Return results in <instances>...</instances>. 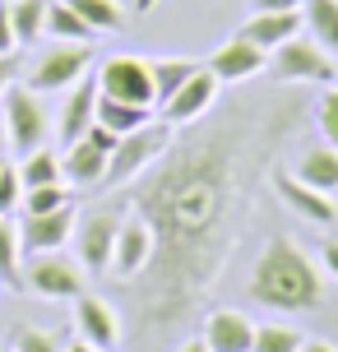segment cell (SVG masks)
Returning <instances> with one entry per match:
<instances>
[{"label":"cell","mask_w":338,"mask_h":352,"mask_svg":"<svg viewBox=\"0 0 338 352\" xmlns=\"http://www.w3.org/2000/svg\"><path fill=\"white\" fill-rule=\"evenodd\" d=\"M19 181H23V190H33V186H60V181H65L60 158H56L47 144L33 148V153H23V162H19Z\"/></svg>","instance_id":"cell-24"},{"label":"cell","mask_w":338,"mask_h":352,"mask_svg":"<svg viewBox=\"0 0 338 352\" xmlns=\"http://www.w3.org/2000/svg\"><path fill=\"white\" fill-rule=\"evenodd\" d=\"M98 88L121 102L153 107V60L144 56H107L98 65Z\"/></svg>","instance_id":"cell-9"},{"label":"cell","mask_w":338,"mask_h":352,"mask_svg":"<svg viewBox=\"0 0 338 352\" xmlns=\"http://www.w3.org/2000/svg\"><path fill=\"white\" fill-rule=\"evenodd\" d=\"M250 10L255 14H264V10H302V0H250Z\"/></svg>","instance_id":"cell-36"},{"label":"cell","mask_w":338,"mask_h":352,"mask_svg":"<svg viewBox=\"0 0 338 352\" xmlns=\"http://www.w3.org/2000/svg\"><path fill=\"white\" fill-rule=\"evenodd\" d=\"M199 338L209 343V352H250V343H255V320H250L246 311L218 306V311L204 316Z\"/></svg>","instance_id":"cell-15"},{"label":"cell","mask_w":338,"mask_h":352,"mask_svg":"<svg viewBox=\"0 0 338 352\" xmlns=\"http://www.w3.org/2000/svg\"><path fill=\"white\" fill-rule=\"evenodd\" d=\"M116 232H121L116 209H93L84 218H74V260L84 264V274H107L111 269Z\"/></svg>","instance_id":"cell-8"},{"label":"cell","mask_w":338,"mask_h":352,"mask_svg":"<svg viewBox=\"0 0 338 352\" xmlns=\"http://www.w3.org/2000/svg\"><path fill=\"white\" fill-rule=\"evenodd\" d=\"M269 70L278 84H338V65L315 37H287L283 47L269 52Z\"/></svg>","instance_id":"cell-5"},{"label":"cell","mask_w":338,"mask_h":352,"mask_svg":"<svg viewBox=\"0 0 338 352\" xmlns=\"http://www.w3.org/2000/svg\"><path fill=\"white\" fill-rule=\"evenodd\" d=\"M241 33H246L250 42H260L264 52H273V47H283L287 37L302 33V10H264V14L250 19Z\"/></svg>","instance_id":"cell-19"},{"label":"cell","mask_w":338,"mask_h":352,"mask_svg":"<svg viewBox=\"0 0 338 352\" xmlns=\"http://www.w3.org/2000/svg\"><path fill=\"white\" fill-rule=\"evenodd\" d=\"M107 148H98V144L84 135V140H74L70 148H65V158H60V172L70 176L74 186H84V190H93V186H102V176H107Z\"/></svg>","instance_id":"cell-18"},{"label":"cell","mask_w":338,"mask_h":352,"mask_svg":"<svg viewBox=\"0 0 338 352\" xmlns=\"http://www.w3.org/2000/svg\"><path fill=\"white\" fill-rule=\"evenodd\" d=\"M199 65L195 60H181V56H167V60H153V107H162L172 93H177Z\"/></svg>","instance_id":"cell-26"},{"label":"cell","mask_w":338,"mask_h":352,"mask_svg":"<svg viewBox=\"0 0 338 352\" xmlns=\"http://www.w3.org/2000/svg\"><path fill=\"white\" fill-rule=\"evenodd\" d=\"M172 130H177V125H167V121H158V116H153L148 125H139V130L121 135V140H116V148H111V158H107V176H102V186H107V190H121V186H130L139 172H148V167L167 153Z\"/></svg>","instance_id":"cell-3"},{"label":"cell","mask_w":338,"mask_h":352,"mask_svg":"<svg viewBox=\"0 0 338 352\" xmlns=\"http://www.w3.org/2000/svg\"><path fill=\"white\" fill-rule=\"evenodd\" d=\"M302 329H292V324H255L250 352H302Z\"/></svg>","instance_id":"cell-29"},{"label":"cell","mask_w":338,"mask_h":352,"mask_svg":"<svg viewBox=\"0 0 338 352\" xmlns=\"http://www.w3.org/2000/svg\"><path fill=\"white\" fill-rule=\"evenodd\" d=\"M148 121H153V107L121 102V98H107V93L98 88V125H107L116 140L130 135V130H139V125H148Z\"/></svg>","instance_id":"cell-20"},{"label":"cell","mask_w":338,"mask_h":352,"mask_svg":"<svg viewBox=\"0 0 338 352\" xmlns=\"http://www.w3.org/2000/svg\"><path fill=\"white\" fill-rule=\"evenodd\" d=\"M74 14L89 23L93 33H116V28H125V10L121 0H65Z\"/></svg>","instance_id":"cell-25"},{"label":"cell","mask_w":338,"mask_h":352,"mask_svg":"<svg viewBox=\"0 0 338 352\" xmlns=\"http://www.w3.org/2000/svg\"><path fill=\"white\" fill-rule=\"evenodd\" d=\"M70 236H74V204H60L52 213H23V223H19V255L60 250Z\"/></svg>","instance_id":"cell-11"},{"label":"cell","mask_w":338,"mask_h":352,"mask_svg":"<svg viewBox=\"0 0 338 352\" xmlns=\"http://www.w3.org/2000/svg\"><path fill=\"white\" fill-rule=\"evenodd\" d=\"M320 135H324V144H334L338 148V84H329L324 88V98H320Z\"/></svg>","instance_id":"cell-33"},{"label":"cell","mask_w":338,"mask_h":352,"mask_svg":"<svg viewBox=\"0 0 338 352\" xmlns=\"http://www.w3.org/2000/svg\"><path fill=\"white\" fill-rule=\"evenodd\" d=\"M19 74H23V70H19V56H0V93L14 84Z\"/></svg>","instance_id":"cell-35"},{"label":"cell","mask_w":338,"mask_h":352,"mask_svg":"<svg viewBox=\"0 0 338 352\" xmlns=\"http://www.w3.org/2000/svg\"><path fill=\"white\" fill-rule=\"evenodd\" d=\"M5 162H10V158H0V172H5Z\"/></svg>","instance_id":"cell-43"},{"label":"cell","mask_w":338,"mask_h":352,"mask_svg":"<svg viewBox=\"0 0 338 352\" xmlns=\"http://www.w3.org/2000/svg\"><path fill=\"white\" fill-rule=\"evenodd\" d=\"M153 5H158V0H135V10H139V14H148Z\"/></svg>","instance_id":"cell-42"},{"label":"cell","mask_w":338,"mask_h":352,"mask_svg":"<svg viewBox=\"0 0 338 352\" xmlns=\"http://www.w3.org/2000/svg\"><path fill=\"white\" fill-rule=\"evenodd\" d=\"M218 102V74L209 70V65H199L185 84L162 102V121L167 125H195L199 116H209Z\"/></svg>","instance_id":"cell-10"},{"label":"cell","mask_w":338,"mask_h":352,"mask_svg":"<svg viewBox=\"0 0 338 352\" xmlns=\"http://www.w3.org/2000/svg\"><path fill=\"white\" fill-rule=\"evenodd\" d=\"M273 186H278V195H283V204L292 213H302L306 223H334V195H324V190H315V186H306L297 172H273Z\"/></svg>","instance_id":"cell-17"},{"label":"cell","mask_w":338,"mask_h":352,"mask_svg":"<svg viewBox=\"0 0 338 352\" xmlns=\"http://www.w3.org/2000/svg\"><path fill=\"white\" fill-rule=\"evenodd\" d=\"M98 121V74H84L79 84L65 88V107H60V121H56V135L70 148L74 140L89 135V125Z\"/></svg>","instance_id":"cell-14"},{"label":"cell","mask_w":338,"mask_h":352,"mask_svg":"<svg viewBox=\"0 0 338 352\" xmlns=\"http://www.w3.org/2000/svg\"><path fill=\"white\" fill-rule=\"evenodd\" d=\"M177 352H209V343H204V338H185Z\"/></svg>","instance_id":"cell-38"},{"label":"cell","mask_w":338,"mask_h":352,"mask_svg":"<svg viewBox=\"0 0 338 352\" xmlns=\"http://www.w3.org/2000/svg\"><path fill=\"white\" fill-rule=\"evenodd\" d=\"M250 297L269 311L297 316V311H315L324 301V278L315 269V260L292 236H273L260 250L255 269H250Z\"/></svg>","instance_id":"cell-2"},{"label":"cell","mask_w":338,"mask_h":352,"mask_svg":"<svg viewBox=\"0 0 338 352\" xmlns=\"http://www.w3.org/2000/svg\"><path fill=\"white\" fill-rule=\"evenodd\" d=\"M0 111H5V135H10V148L14 153H33L47 144L52 135V116H47V107H42V93L14 79V84L0 93Z\"/></svg>","instance_id":"cell-4"},{"label":"cell","mask_w":338,"mask_h":352,"mask_svg":"<svg viewBox=\"0 0 338 352\" xmlns=\"http://www.w3.org/2000/svg\"><path fill=\"white\" fill-rule=\"evenodd\" d=\"M60 352H98V348H93V343H84V338H79V343H70V348H60Z\"/></svg>","instance_id":"cell-41"},{"label":"cell","mask_w":338,"mask_h":352,"mask_svg":"<svg viewBox=\"0 0 338 352\" xmlns=\"http://www.w3.org/2000/svg\"><path fill=\"white\" fill-rule=\"evenodd\" d=\"M74 320H79V334H84V343H93L98 352H111L116 343H121V320H116V311H111L102 297H74Z\"/></svg>","instance_id":"cell-16"},{"label":"cell","mask_w":338,"mask_h":352,"mask_svg":"<svg viewBox=\"0 0 338 352\" xmlns=\"http://www.w3.org/2000/svg\"><path fill=\"white\" fill-rule=\"evenodd\" d=\"M89 65H93V42H60L23 70V84L33 93H65L70 84H79L89 74Z\"/></svg>","instance_id":"cell-6"},{"label":"cell","mask_w":338,"mask_h":352,"mask_svg":"<svg viewBox=\"0 0 338 352\" xmlns=\"http://www.w3.org/2000/svg\"><path fill=\"white\" fill-rule=\"evenodd\" d=\"M302 352H338L334 343H320V338H315V343H302Z\"/></svg>","instance_id":"cell-39"},{"label":"cell","mask_w":338,"mask_h":352,"mask_svg":"<svg viewBox=\"0 0 338 352\" xmlns=\"http://www.w3.org/2000/svg\"><path fill=\"white\" fill-rule=\"evenodd\" d=\"M10 348L14 352H60L52 329H37V324H14L10 329Z\"/></svg>","instance_id":"cell-30"},{"label":"cell","mask_w":338,"mask_h":352,"mask_svg":"<svg viewBox=\"0 0 338 352\" xmlns=\"http://www.w3.org/2000/svg\"><path fill=\"white\" fill-rule=\"evenodd\" d=\"M0 287H23V269H19V228L10 218H0Z\"/></svg>","instance_id":"cell-28"},{"label":"cell","mask_w":338,"mask_h":352,"mask_svg":"<svg viewBox=\"0 0 338 352\" xmlns=\"http://www.w3.org/2000/svg\"><path fill=\"white\" fill-rule=\"evenodd\" d=\"M10 153V135H5V111H0V158Z\"/></svg>","instance_id":"cell-40"},{"label":"cell","mask_w":338,"mask_h":352,"mask_svg":"<svg viewBox=\"0 0 338 352\" xmlns=\"http://www.w3.org/2000/svg\"><path fill=\"white\" fill-rule=\"evenodd\" d=\"M60 204H74L65 186H33V190H23V213H52Z\"/></svg>","instance_id":"cell-31"},{"label":"cell","mask_w":338,"mask_h":352,"mask_svg":"<svg viewBox=\"0 0 338 352\" xmlns=\"http://www.w3.org/2000/svg\"><path fill=\"white\" fill-rule=\"evenodd\" d=\"M47 33L60 37V42H93V28L74 14L65 0H52V5H47Z\"/></svg>","instance_id":"cell-27"},{"label":"cell","mask_w":338,"mask_h":352,"mask_svg":"<svg viewBox=\"0 0 338 352\" xmlns=\"http://www.w3.org/2000/svg\"><path fill=\"white\" fill-rule=\"evenodd\" d=\"M320 260H324V269L338 278V236H329V241L320 246Z\"/></svg>","instance_id":"cell-37"},{"label":"cell","mask_w":338,"mask_h":352,"mask_svg":"<svg viewBox=\"0 0 338 352\" xmlns=\"http://www.w3.org/2000/svg\"><path fill=\"white\" fill-rule=\"evenodd\" d=\"M264 65H269V52L260 42H250L246 33L227 37L214 52V60H209V70L218 74V84H246L255 74H264Z\"/></svg>","instance_id":"cell-13"},{"label":"cell","mask_w":338,"mask_h":352,"mask_svg":"<svg viewBox=\"0 0 338 352\" xmlns=\"http://www.w3.org/2000/svg\"><path fill=\"white\" fill-rule=\"evenodd\" d=\"M297 176H302L306 186H315V190L334 195V190H338V148H334V144L306 148L302 158H297Z\"/></svg>","instance_id":"cell-21"},{"label":"cell","mask_w":338,"mask_h":352,"mask_svg":"<svg viewBox=\"0 0 338 352\" xmlns=\"http://www.w3.org/2000/svg\"><path fill=\"white\" fill-rule=\"evenodd\" d=\"M19 42H14V23H10V5L0 0V56H14Z\"/></svg>","instance_id":"cell-34"},{"label":"cell","mask_w":338,"mask_h":352,"mask_svg":"<svg viewBox=\"0 0 338 352\" xmlns=\"http://www.w3.org/2000/svg\"><path fill=\"white\" fill-rule=\"evenodd\" d=\"M302 107H232L227 116H199L195 130L172 135L148 172L130 186V204L153 232V260L135 278V343H158L190 320L214 287L250 204L260 162L273 153Z\"/></svg>","instance_id":"cell-1"},{"label":"cell","mask_w":338,"mask_h":352,"mask_svg":"<svg viewBox=\"0 0 338 352\" xmlns=\"http://www.w3.org/2000/svg\"><path fill=\"white\" fill-rule=\"evenodd\" d=\"M23 287L37 292L47 301H70L84 292V264L65 260L60 250H47V255H28V269H23Z\"/></svg>","instance_id":"cell-7"},{"label":"cell","mask_w":338,"mask_h":352,"mask_svg":"<svg viewBox=\"0 0 338 352\" xmlns=\"http://www.w3.org/2000/svg\"><path fill=\"white\" fill-rule=\"evenodd\" d=\"M19 204H23V181H19L14 162H5V172H0V218H10Z\"/></svg>","instance_id":"cell-32"},{"label":"cell","mask_w":338,"mask_h":352,"mask_svg":"<svg viewBox=\"0 0 338 352\" xmlns=\"http://www.w3.org/2000/svg\"><path fill=\"white\" fill-rule=\"evenodd\" d=\"M302 23L324 52L338 56V0H302Z\"/></svg>","instance_id":"cell-22"},{"label":"cell","mask_w":338,"mask_h":352,"mask_svg":"<svg viewBox=\"0 0 338 352\" xmlns=\"http://www.w3.org/2000/svg\"><path fill=\"white\" fill-rule=\"evenodd\" d=\"M47 5L52 0H10V23H14V42L33 47L47 33Z\"/></svg>","instance_id":"cell-23"},{"label":"cell","mask_w":338,"mask_h":352,"mask_svg":"<svg viewBox=\"0 0 338 352\" xmlns=\"http://www.w3.org/2000/svg\"><path fill=\"white\" fill-rule=\"evenodd\" d=\"M148 260H153V232H148V223L135 213V218H125L121 232H116V246H111V274H116L121 283H135L144 269H148Z\"/></svg>","instance_id":"cell-12"}]
</instances>
